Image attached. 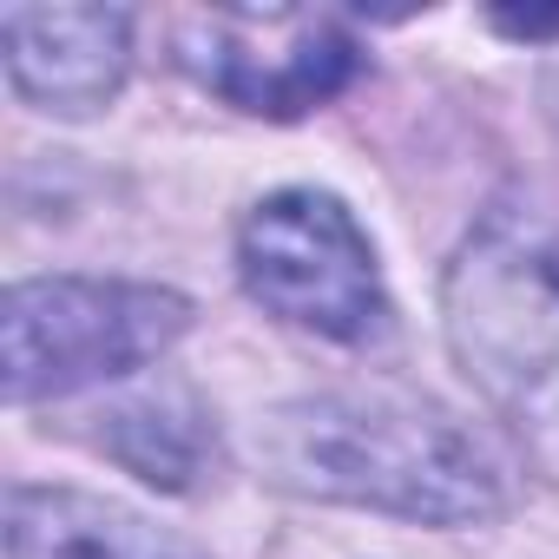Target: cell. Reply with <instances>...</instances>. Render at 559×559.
<instances>
[{
    "label": "cell",
    "instance_id": "7",
    "mask_svg": "<svg viewBox=\"0 0 559 559\" xmlns=\"http://www.w3.org/2000/svg\"><path fill=\"white\" fill-rule=\"evenodd\" d=\"M8 559H204V552L119 500L80 487H14Z\"/></svg>",
    "mask_w": 559,
    "mask_h": 559
},
{
    "label": "cell",
    "instance_id": "2",
    "mask_svg": "<svg viewBox=\"0 0 559 559\" xmlns=\"http://www.w3.org/2000/svg\"><path fill=\"white\" fill-rule=\"evenodd\" d=\"M441 323L474 395L513 428H559V237L533 217H487L448 263Z\"/></svg>",
    "mask_w": 559,
    "mask_h": 559
},
{
    "label": "cell",
    "instance_id": "4",
    "mask_svg": "<svg viewBox=\"0 0 559 559\" xmlns=\"http://www.w3.org/2000/svg\"><path fill=\"white\" fill-rule=\"evenodd\" d=\"M243 290L297 330L330 343H369L389 323L382 263L362 224L330 191H276L237 230Z\"/></svg>",
    "mask_w": 559,
    "mask_h": 559
},
{
    "label": "cell",
    "instance_id": "9",
    "mask_svg": "<svg viewBox=\"0 0 559 559\" xmlns=\"http://www.w3.org/2000/svg\"><path fill=\"white\" fill-rule=\"evenodd\" d=\"M513 40H552L559 34V14H493Z\"/></svg>",
    "mask_w": 559,
    "mask_h": 559
},
{
    "label": "cell",
    "instance_id": "1",
    "mask_svg": "<svg viewBox=\"0 0 559 559\" xmlns=\"http://www.w3.org/2000/svg\"><path fill=\"white\" fill-rule=\"evenodd\" d=\"M257 461L304 500L369 507L421 526H467L500 513V474L467 428L415 395H304L270 408Z\"/></svg>",
    "mask_w": 559,
    "mask_h": 559
},
{
    "label": "cell",
    "instance_id": "8",
    "mask_svg": "<svg viewBox=\"0 0 559 559\" xmlns=\"http://www.w3.org/2000/svg\"><path fill=\"white\" fill-rule=\"evenodd\" d=\"M132 474H145L152 487H191L204 474V454H211V421L191 395H145V402H126L106 415V435H99Z\"/></svg>",
    "mask_w": 559,
    "mask_h": 559
},
{
    "label": "cell",
    "instance_id": "6",
    "mask_svg": "<svg viewBox=\"0 0 559 559\" xmlns=\"http://www.w3.org/2000/svg\"><path fill=\"white\" fill-rule=\"evenodd\" d=\"M8 80L27 106L80 119L99 112L132 67V14L126 8H0Z\"/></svg>",
    "mask_w": 559,
    "mask_h": 559
},
{
    "label": "cell",
    "instance_id": "3",
    "mask_svg": "<svg viewBox=\"0 0 559 559\" xmlns=\"http://www.w3.org/2000/svg\"><path fill=\"white\" fill-rule=\"evenodd\" d=\"M191 330V304L119 276H34L0 304L8 402H60L158 362Z\"/></svg>",
    "mask_w": 559,
    "mask_h": 559
},
{
    "label": "cell",
    "instance_id": "5",
    "mask_svg": "<svg viewBox=\"0 0 559 559\" xmlns=\"http://www.w3.org/2000/svg\"><path fill=\"white\" fill-rule=\"evenodd\" d=\"M171 40L178 67L198 86L263 119L317 112L362 67L356 34L336 14H304V8H211L185 14Z\"/></svg>",
    "mask_w": 559,
    "mask_h": 559
}]
</instances>
